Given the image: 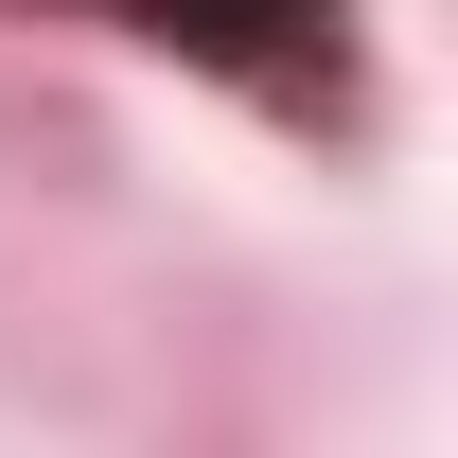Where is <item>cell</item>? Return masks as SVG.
<instances>
[{
	"label": "cell",
	"mask_w": 458,
	"mask_h": 458,
	"mask_svg": "<svg viewBox=\"0 0 458 458\" xmlns=\"http://www.w3.org/2000/svg\"><path fill=\"white\" fill-rule=\"evenodd\" d=\"M176 36H212V54H247V36H300V18H335V0H159Z\"/></svg>",
	"instance_id": "obj_1"
}]
</instances>
